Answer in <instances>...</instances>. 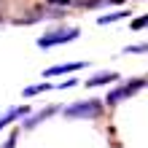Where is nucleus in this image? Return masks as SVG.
Instances as JSON below:
<instances>
[{
    "instance_id": "nucleus-1",
    "label": "nucleus",
    "mask_w": 148,
    "mask_h": 148,
    "mask_svg": "<svg viewBox=\"0 0 148 148\" xmlns=\"http://www.w3.org/2000/svg\"><path fill=\"white\" fill-rule=\"evenodd\" d=\"M81 35V30L75 27H57V30H49L38 38V46L40 49H51V46H62V43H70Z\"/></svg>"
},
{
    "instance_id": "nucleus-2",
    "label": "nucleus",
    "mask_w": 148,
    "mask_h": 148,
    "mask_svg": "<svg viewBox=\"0 0 148 148\" xmlns=\"http://www.w3.org/2000/svg\"><path fill=\"white\" fill-rule=\"evenodd\" d=\"M102 113V102L100 100H84V102H73L65 108V119H97Z\"/></svg>"
},
{
    "instance_id": "nucleus-3",
    "label": "nucleus",
    "mask_w": 148,
    "mask_h": 148,
    "mask_svg": "<svg viewBox=\"0 0 148 148\" xmlns=\"http://www.w3.org/2000/svg\"><path fill=\"white\" fill-rule=\"evenodd\" d=\"M140 86H145V78H132V81L121 84L119 89H113V92L108 94V105H119L121 100H129L137 89H140Z\"/></svg>"
},
{
    "instance_id": "nucleus-4",
    "label": "nucleus",
    "mask_w": 148,
    "mask_h": 148,
    "mask_svg": "<svg viewBox=\"0 0 148 148\" xmlns=\"http://www.w3.org/2000/svg\"><path fill=\"white\" fill-rule=\"evenodd\" d=\"M86 62H67V65H54V67H49V70H43V75L46 78H57V75H65V73H78V70H84Z\"/></svg>"
},
{
    "instance_id": "nucleus-5",
    "label": "nucleus",
    "mask_w": 148,
    "mask_h": 148,
    "mask_svg": "<svg viewBox=\"0 0 148 148\" xmlns=\"http://www.w3.org/2000/svg\"><path fill=\"white\" fill-rule=\"evenodd\" d=\"M59 110H62L59 105H49V108H43L40 113H35V116H32V119H27V121H24V127H27V129H32V127H38L40 121L51 119V116H54V113H59Z\"/></svg>"
},
{
    "instance_id": "nucleus-6",
    "label": "nucleus",
    "mask_w": 148,
    "mask_h": 148,
    "mask_svg": "<svg viewBox=\"0 0 148 148\" xmlns=\"http://www.w3.org/2000/svg\"><path fill=\"white\" fill-rule=\"evenodd\" d=\"M22 116H30V108H27V105L11 108V110H8L5 116H3V119H0V129H3V127H8V124H11V121H16V119H22Z\"/></svg>"
},
{
    "instance_id": "nucleus-7",
    "label": "nucleus",
    "mask_w": 148,
    "mask_h": 148,
    "mask_svg": "<svg viewBox=\"0 0 148 148\" xmlns=\"http://www.w3.org/2000/svg\"><path fill=\"white\" fill-rule=\"evenodd\" d=\"M116 78H119V73H100V75H92L86 84H89V86H100V84H110V81H116Z\"/></svg>"
},
{
    "instance_id": "nucleus-8",
    "label": "nucleus",
    "mask_w": 148,
    "mask_h": 148,
    "mask_svg": "<svg viewBox=\"0 0 148 148\" xmlns=\"http://www.w3.org/2000/svg\"><path fill=\"white\" fill-rule=\"evenodd\" d=\"M129 11H116V14H108V16H100V24H110V22H119V19H127Z\"/></svg>"
},
{
    "instance_id": "nucleus-9",
    "label": "nucleus",
    "mask_w": 148,
    "mask_h": 148,
    "mask_svg": "<svg viewBox=\"0 0 148 148\" xmlns=\"http://www.w3.org/2000/svg\"><path fill=\"white\" fill-rule=\"evenodd\" d=\"M51 89V84H38V86H27L24 89V97H35V94H40V92H49Z\"/></svg>"
},
{
    "instance_id": "nucleus-10",
    "label": "nucleus",
    "mask_w": 148,
    "mask_h": 148,
    "mask_svg": "<svg viewBox=\"0 0 148 148\" xmlns=\"http://www.w3.org/2000/svg\"><path fill=\"white\" fill-rule=\"evenodd\" d=\"M148 51V43H143V46H127L124 54H145Z\"/></svg>"
},
{
    "instance_id": "nucleus-11",
    "label": "nucleus",
    "mask_w": 148,
    "mask_h": 148,
    "mask_svg": "<svg viewBox=\"0 0 148 148\" xmlns=\"http://www.w3.org/2000/svg\"><path fill=\"white\" fill-rule=\"evenodd\" d=\"M145 27H148V16H140V19L132 22V30H135V32H140V30H145Z\"/></svg>"
},
{
    "instance_id": "nucleus-12",
    "label": "nucleus",
    "mask_w": 148,
    "mask_h": 148,
    "mask_svg": "<svg viewBox=\"0 0 148 148\" xmlns=\"http://www.w3.org/2000/svg\"><path fill=\"white\" fill-rule=\"evenodd\" d=\"M3 148H16V132H14V135L5 140V145H3Z\"/></svg>"
},
{
    "instance_id": "nucleus-13",
    "label": "nucleus",
    "mask_w": 148,
    "mask_h": 148,
    "mask_svg": "<svg viewBox=\"0 0 148 148\" xmlns=\"http://www.w3.org/2000/svg\"><path fill=\"white\" fill-rule=\"evenodd\" d=\"M0 19H3V3H0Z\"/></svg>"
}]
</instances>
